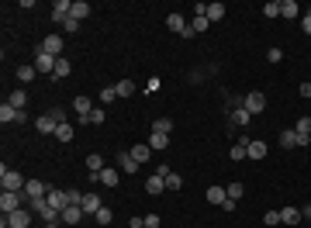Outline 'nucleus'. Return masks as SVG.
Wrapping results in <instances>:
<instances>
[{"mask_svg": "<svg viewBox=\"0 0 311 228\" xmlns=\"http://www.w3.org/2000/svg\"><path fill=\"white\" fill-rule=\"evenodd\" d=\"M21 201H24L21 190H3L0 194V211L3 215H14V211H21Z\"/></svg>", "mask_w": 311, "mask_h": 228, "instance_id": "obj_1", "label": "nucleus"}, {"mask_svg": "<svg viewBox=\"0 0 311 228\" xmlns=\"http://www.w3.org/2000/svg\"><path fill=\"white\" fill-rule=\"evenodd\" d=\"M242 107H245L249 114H259V111H266V93H259V90L245 93V97H242Z\"/></svg>", "mask_w": 311, "mask_h": 228, "instance_id": "obj_2", "label": "nucleus"}, {"mask_svg": "<svg viewBox=\"0 0 311 228\" xmlns=\"http://www.w3.org/2000/svg\"><path fill=\"white\" fill-rule=\"evenodd\" d=\"M0 183H3V190H24V183H28V180H24L21 173H14V169H7V166H3V169H0Z\"/></svg>", "mask_w": 311, "mask_h": 228, "instance_id": "obj_3", "label": "nucleus"}, {"mask_svg": "<svg viewBox=\"0 0 311 228\" xmlns=\"http://www.w3.org/2000/svg\"><path fill=\"white\" fill-rule=\"evenodd\" d=\"M249 118H252V114H249L245 107H235L232 114H229V135H235L242 125H249Z\"/></svg>", "mask_w": 311, "mask_h": 228, "instance_id": "obj_4", "label": "nucleus"}, {"mask_svg": "<svg viewBox=\"0 0 311 228\" xmlns=\"http://www.w3.org/2000/svg\"><path fill=\"white\" fill-rule=\"evenodd\" d=\"M56 63H59L56 56H49V52L38 49V56H35V70H38V73H56Z\"/></svg>", "mask_w": 311, "mask_h": 228, "instance_id": "obj_5", "label": "nucleus"}, {"mask_svg": "<svg viewBox=\"0 0 311 228\" xmlns=\"http://www.w3.org/2000/svg\"><path fill=\"white\" fill-rule=\"evenodd\" d=\"M21 194H24V197H31V201H42V197H45V194H49V187H45V183H42V180H28V183H24V190H21Z\"/></svg>", "mask_w": 311, "mask_h": 228, "instance_id": "obj_6", "label": "nucleus"}, {"mask_svg": "<svg viewBox=\"0 0 311 228\" xmlns=\"http://www.w3.org/2000/svg\"><path fill=\"white\" fill-rule=\"evenodd\" d=\"M42 52H49V56L63 59V35H49V38L42 42Z\"/></svg>", "mask_w": 311, "mask_h": 228, "instance_id": "obj_7", "label": "nucleus"}, {"mask_svg": "<svg viewBox=\"0 0 311 228\" xmlns=\"http://www.w3.org/2000/svg\"><path fill=\"white\" fill-rule=\"evenodd\" d=\"M3 218H7V225H10V228H28V225H31V215H28L24 208L14 211V215H3Z\"/></svg>", "mask_w": 311, "mask_h": 228, "instance_id": "obj_8", "label": "nucleus"}, {"mask_svg": "<svg viewBox=\"0 0 311 228\" xmlns=\"http://www.w3.org/2000/svg\"><path fill=\"white\" fill-rule=\"evenodd\" d=\"M70 10H73V3H70V0H56V3H52V21H59V24H63V21L70 17Z\"/></svg>", "mask_w": 311, "mask_h": 228, "instance_id": "obj_9", "label": "nucleus"}, {"mask_svg": "<svg viewBox=\"0 0 311 228\" xmlns=\"http://www.w3.org/2000/svg\"><path fill=\"white\" fill-rule=\"evenodd\" d=\"M35 128H38L42 135H56V128H59V121H56L52 114H42V118L35 121Z\"/></svg>", "mask_w": 311, "mask_h": 228, "instance_id": "obj_10", "label": "nucleus"}, {"mask_svg": "<svg viewBox=\"0 0 311 228\" xmlns=\"http://www.w3.org/2000/svg\"><path fill=\"white\" fill-rule=\"evenodd\" d=\"M79 208H83V215H97V211H100L104 204H100V197H97V194H83Z\"/></svg>", "mask_w": 311, "mask_h": 228, "instance_id": "obj_11", "label": "nucleus"}, {"mask_svg": "<svg viewBox=\"0 0 311 228\" xmlns=\"http://www.w3.org/2000/svg\"><path fill=\"white\" fill-rule=\"evenodd\" d=\"M45 201H49L52 208H59V211H63V208L70 204V201H66V190H56V187H49V194H45Z\"/></svg>", "mask_w": 311, "mask_h": 228, "instance_id": "obj_12", "label": "nucleus"}, {"mask_svg": "<svg viewBox=\"0 0 311 228\" xmlns=\"http://www.w3.org/2000/svg\"><path fill=\"white\" fill-rule=\"evenodd\" d=\"M263 155H266V142H259V139L252 142V139H249V146H245V159H263Z\"/></svg>", "mask_w": 311, "mask_h": 228, "instance_id": "obj_13", "label": "nucleus"}, {"mask_svg": "<svg viewBox=\"0 0 311 228\" xmlns=\"http://www.w3.org/2000/svg\"><path fill=\"white\" fill-rule=\"evenodd\" d=\"M73 111L79 114V121H83V118L93 111V107H90V97H83V93H79V97H73Z\"/></svg>", "mask_w": 311, "mask_h": 228, "instance_id": "obj_14", "label": "nucleus"}, {"mask_svg": "<svg viewBox=\"0 0 311 228\" xmlns=\"http://www.w3.org/2000/svg\"><path fill=\"white\" fill-rule=\"evenodd\" d=\"M79 218H83V208H79V204H70V208H63V222H66V225H77Z\"/></svg>", "mask_w": 311, "mask_h": 228, "instance_id": "obj_15", "label": "nucleus"}, {"mask_svg": "<svg viewBox=\"0 0 311 228\" xmlns=\"http://www.w3.org/2000/svg\"><path fill=\"white\" fill-rule=\"evenodd\" d=\"M146 190H149V194H162V190H166V180H162L159 173L146 176Z\"/></svg>", "mask_w": 311, "mask_h": 228, "instance_id": "obj_16", "label": "nucleus"}, {"mask_svg": "<svg viewBox=\"0 0 311 228\" xmlns=\"http://www.w3.org/2000/svg\"><path fill=\"white\" fill-rule=\"evenodd\" d=\"M208 201H211V204H218V208H222V204H225V201H229V190H225V187H208Z\"/></svg>", "mask_w": 311, "mask_h": 228, "instance_id": "obj_17", "label": "nucleus"}, {"mask_svg": "<svg viewBox=\"0 0 311 228\" xmlns=\"http://www.w3.org/2000/svg\"><path fill=\"white\" fill-rule=\"evenodd\" d=\"M301 218H305L301 208H284V211H280V222H284V225H298Z\"/></svg>", "mask_w": 311, "mask_h": 228, "instance_id": "obj_18", "label": "nucleus"}, {"mask_svg": "<svg viewBox=\"0 0 311 228\" xmlns=\"http://www.w3.org/2000/svg\"><path fill=\"white\" fill-rule=\"evenodd\" d=\"M204 17H208V21H222V17H225V3H208V7H204Z\"/></svg>", "mask_w": 311, "mask_h": 228, "instance_id": "obj_19", "label": "nucleus"}, {"mask_svg": "<svg viewBox=\"0 0 311 228\" xmlns=\"http://www.w3.org/2000/svg\"><path fill=\"white\" fill-rule=\"evenodd\" d=\"M166 28L176 31V35H183V31H187V21H183L180 14H169V17H166Z\"/></svg>", "mask_w": 311, "mask_h": 228, "instance_id": "obj_20", "label": "nucleus"}, {"mask_svg": "<svg viewBox=\"0 0 311 228\" xmlns=\"http://www.w3.org/2000/svg\"><path fill=\"white\" fill-rule=\"evenodd\" d=\"M118 166H121L125 173H135V169H139V162L132 159V152H118Z\"/></svg>", "mask_w": 311, "mask_h": 228, "instance_id": "obj_21", "label": "nucleus"}, {"mask_svg": "<svg viewBox=\"0 0 311 228\" xmlns=\"http://www.w3.org/2000/svg\"><path fill=\"white\" fill-rule=\"evenodd\" d=\"M132 159H135V162H139V166H142V162H146V159H149V155H153V146H132Z\"/></svg>", "mask_w": 311, "mask_h": 228, "instance_id": "obj_22", "label": "nucleus"}, {"mask_svg": "<svg viewBox=\"0 0 311 228\" xmlns=\"http://www.w3.org/2000/svg\"><path fill=\"white\" fill-rule=\"evenodd\" d=\"M73 135H77V132H73V125H70V121H63V125L56 128V139H59V142H73Z\"/></svg>", "mask_w": 311, "mask_h": 228, "instance_id": "obj_23", "label": "nucleus"}, {"mask_svg": "<svg viewBox=\"0 0 311 228\" xmlns=\"http://www.w3.org/2000/svg\"><path fill=\"white\" fill-rule=\"evenodd\" d=\"M280 146H284V149H294V146H298V132H294V128H284V132H280Z\"/></svg>", "mask_w": 311, "mask_h": 228, "instance_id": "obj_24", "label": "nucleus"}, {"mask_svg": "<svg viewBox=\"0 0 311 228\" xmlns=\"http://www.w3.org/2000/svg\"><path fill=\"white\" fill-rule=\"evenodd\" d=\"M70 14H73L77 21H83V17L90 14V3H86V0H73V10H70Z\"/></svg>", "mask_w": 311, "mask_h": 228, "instance_id": "obj_25", "label": "nucleus"}, {"mask_svg": "<svg viewBox=\"0 0 311 228\" xmlns=\"http://www.w3.org/2000/svg\"><path fill=\"white\" fill-rule=\"evenodd\" d=\"M280 14H284V17H298V14H301V7H298L294 0H280Z\"/></svg>", "mask_w": 311, "mask_h": 228, "instance_id": "obj_26", "label": "nucleus"}, {"mask_svg": "<svg viewBox=\"0 0 311 228\" xmlns=\"http://www.w3.org/2000/svg\"><path fill=\"white\" fill-rule=\"evenodd\" d=\"M24 100H28V93H24V90H14V93H10V100H7V104H10V107H14V111H24Z\"/></svg>", "mask_w": 311, "mask_h": 228, "instance_id": "obj_27", "label": "nucleus"}, {"mask_svg": "<svg viewBox=\"0 0 311 228\" xmlns=\"http://www.w3.org/2000/svg\"><path fill=\"white\" fill-rule=\"evenodd\" d=\"M17 118H21V111H14L10 104H0V121H3V125H7V121H17Z\"/></svg>", "mask_w": 311, "mask_h": 228, "instance_id": "obj_28", "label": "nucleus"}, {"mask_svg": "<svg viewBox=\"0 0 311 228\" xmlns=\"http://www.w3.org/2000/svg\"><path fill=\"white\" fill-rule=\"evenodd\" d=\"M100 169H104V159H100L97 152H90V155H86V173H100Z\"/></svg>", "mask_w": 311, "mask_h": 228, "instance_id": "obj_29", "label": "nucleus"}, {"mask_svg": "<svg viewBox=\"0 0 311 228\" xmlns=\"http://www.w3.org/2000/svg\"><path fill=\"white\" fill-rule=\"evenodd\" d=\"M245 146H249V139H242V142H235V146H229V155H232L235 162H238V159H245Z\"/></svg>", "mask_w": 311, "mask_h": 228, "instance_id": "obj_30", "label": "nucleus"}, {"mask_svg": "<svg viewBox=\"0 0 311 228\" xmlns=\"http://www.w3.org/2000/svg\"><path fill=\"white\" fill-rule=\"evenodd\" d=\"M153 132H159V135H169V132H173V118H156Z\"/></svg>", "mask_w": 311, "mask_h": 228, "instance_id": "obj_31", "label": "nucleus"}, {"mask_svg": "<svg viewBox=\"0 0 311 228\" xmlns=\"http://www.w3.org/2000/svg\"><path fill=\"white\" fill-rule=\"evenodd\" d=\"M114 86H118V97H132V93H135V83H132V79H118Z\"/></svg>", "mask_w": 311, "mask_h": 228, "instance_id": "obj_32", "label": "nucleus"}, {"mask_svg": "<svg viewBox=\"0 0 311 228\" xmlns=\"http://www.w3.org/2000/svg\"><path fill=\"white\" fill-rule=\"evenodd\" d=\"M100 183L104 187H118V169H100Z\"/></svg>", "mask_w": 311, "mask_h": 228, "instance_id": "obj_33", "label": "nucleus"}, {"mask_svg": "<svg viewBox=\"0 0 311 228\" xmlns=\"http://www.w3.org/2000/svg\"><path fill=\"white\" fill-rule=\"evenodd\" d=\"M104 118H107V114H104V107H93V111H90V114H86L83 121H86V125H100Z\"/></svg>", "mask_w": 311, "mask_h": 228, "instance_id": "obj_34", "label": "nucleus"}, {"mask_svg": "<svg viewBox=\"0 0 311 228\" xmlns=\"http://www.w3.org/2000/svg\"><path fill=\"white\" fill-rule=\"evenodd\" d=\"M162 180H166V190H180V187H183V180H180V176H176L173 169H169V173H166Z\"/></svg>", "mask_w": 311, "mask_h": 228, "instance_id": "obj_35", "label": "nucleus"}, {"mask_svg": "<svg viewBox=\"0 0 311 228\" xmlns=\"http://www.w3.org/2000/svg\"><path fill=\"white\" fill-rule=\"evenodd\" d=\"M35 73H38L35 66H17V79H21V83H28V79H35Z\"/></svg>", "mask_w": 311, "mask_h": 228, "instance_id": "obj_36", "label": "nucleus"}, {"mask_svg": "<svg viewBox=\"0 0 311 228\" xmlns=\"http://www.w3.org/2000/svg\"><path fill=\"white\" fill-rule=\"evenodd\" d=\"M149 146H153V149H166V146H169V135H159V132H153Z\"/></svg>", "mask_w": 311, "mask_h": 228, "instance_id": "obj_37", "label": "nucleus"}, {"mask_svg": "<svg viewBox=\"0 0 311 228\" xmlns=\"http://www.w3.org/2000/svg\"><path fill=\"white\" fill-rule=\"evenodd\" d=\"M263 14H266V17H280V0H270V3H263Z\"/></svg>", "mask_w": 311, "mask_h": 228, "instance_id": "obj_38", "label": "nucleus"}, {"mask_svg": "<svg viewBox=\"0 0 311 228\" xmlns=\"http://www.w3.org/2000/svg\"><path fill=\"white\" fill-rule=\"evenodd\" d=\"M294 132H298V135H311V118H298Z\"/></svg>", "mask_w": 311, "mask_h": 228, "instance_id": "obj_39", "label": "nucleus"}, {"mask_svg": "<svg viewBox=\"0 0 311 228\" xmlns=\"http://www.w3.org/2000/svg\"><path fill=\"white\" fill-rule=\"evenodd\" d=\"M208 24H211V21H208V17H204V14H197V17H194V21H190V28H194V35H197V31H204V28H208Z\"/></svg>", "mask_w": 311, "mask_h": 228, "instance_id": "obj_40", "label": "nucleus"}, {"mask_svg": "<svg viewBox=\"0 0 311 228\" xmlns=\"http://www.w3.org/2000/svg\"><path fill=\"white\" fill-rule=\"evenodd\" d=\"M114 97H118V86H104V90H100V100H104V104H111Z\"/></svg>", "mask_w": 311, "mask_h": 228, "instance_id": "obj_41", "label": "nucleus"}, {"mask_svg": "<svg viewBox=\"0 0 311 228\" xmlns=\"http://www.w3.org/2000/svg\"><path fill=\"white\" fill-rule=\"evenodd\" d=\"M93 218H97V225H111V208H100Z\"/></svg>", "mask_w": 311, "mask_h": 228, "instance_id": "obj_42", "label": "nucleus"}, {"mask_svg": "<svg viewBox=\"0 0 311 228\" xmlns=\"http://www.w3.org/2000/svg\"><path fill=\"white\" fill-rule=\"evenodd\" d=\"M52 76H59V79H63V76H70V63H66V59H59V63H56V73Z\"/></svg>", "mask_w": 311, "mask_h": 228, "instance_id": "obj_43", "label": "nucleus"}, {"mask_svg": "<svg viewBox=\"0 0 311 228\" xmlns=\"http://www.w3.org/2000/svg\"><path fill=\"white\" fill-rule=\"evenodd\" d=\"M242 190H245L242 183H229V201H238V197H242Z\"/></svg>", "mask_w": 311, "mask_h": 228, "instance_id": "obj_44", "label": "nucleus"}, {"mask_svg": "<svg viewBox=\"0 0 311 228\" xmlns=\"http://www.w3.org/2000/svg\"><path fill=\"white\" fill-rule=\"evenodd\" d=\"M263 222H266V225H280V211H266Z\"/></svg>", "mask_w": 311, "mask_h": 228, "instance_id": "obj_45", "label": "nucleus"}, {"mask_svg": "<svg viewBox=\"0 0 311 228\" xmlns=\"http://www.w3.org/2000/svg\"><path fill=\"white\" fill-rule=\"evenodd\" d=\"M66 201H70V204H79L83 194H79V190H66ZM70 204H66V208H70Z\"/></svg>", "mask_w": 311, "mask_h": 228, "instance_id": "obj_46", "label": "nucleus"}, {"mask_svg": "<svg viewBox=\"0 0 311 228\" xmlns=\"http://www.w3.org/2000/svg\"><path fill=\"white\" fill-rule=\"evenodd\" d=\"M63 28H66V31H77V28H79V21H77V17H73V14H70V17L63 21Z\"/></svg>", "mask_w": 311, "mask_h": 228, "instance_id": "obj_47", "label": "nucleus"}, {"mask_svg": "<svg viewBox=\"0 0 311 228\" xmlns=\"http://www.w3.org/2000/svg\"><path fill=\"white\" fill-rule=\"evenodd\" d=\"M266 59H270V63H280V59H284V52H280V49H270V52H266Z\"/></svg>", "mask_w": 311, "mask_h": 228, "instance_id": "obj_48", "label": "nucleus"}, {"mask_svg": "<svg viewBox=\"0 0 311 228\" xmlns=\"http://www.w3.org/2000/svg\"><path fill=\"white\" fill-rule=\"evenodd\" d=\"M146 228H159V215H146Z\"/></svg>", "mask_w": 311, "mask_h": 228, "instance_id": "obj_49", "label": "nucleus"}, {"mask_svg": "<svg viewBox=\"0 0 311 228\" xmlns=\"http://www.w3.org/2000/svg\"><path fill=\"white\" fill-rule=\"evenodd\" d=\"M301 28H305V35H311V14H305V17H301Z\"/></svg>", "mask_w": 311, "mask_h": 228, "instance_id": "obj_50", "label": "nucleus"}, {"mask_svg": "<svg viewBox=\"0 0 311 228\" xmlns=\"http://www.w3.org/2000/svg\"><path fill=\"white\" fill-rule=\"evenodd\" d=\"M298 93H301V97H311V83H301V86H298Z\"/></svg>", "mask_w": 311, "mask_h": 228, "instance_id": "obj_51", "label": "nucleus"}, {"mask_svg": "<svg viewBox=\"0 0 311 228\" xmlns=\"http://www.w3.org/2000/svg\"><path fill=\"white\" fill-rule=\"evenodd\" d=\"M45 228H59V222H52V225H45Z\"/></svg>", "mask_w": 311, "mask_h": 228, "instance_id": "obj_52", "label": "nucleus"}, {"mask_svg": "<svg viewBox=\"0 0 311 228\" xmlns=\"http://www.w3.org/2000/svg\"><path fill=\"white\" fill-rule=\"evenodd\" d=\"M308 14H311V7H308Z\"/></svg>", "mask_w": 311, "mask_h": 228, "instance_id": "obj_53", "label": "nucleus"}, {"mask_svg": "<svg viewBox=\"0 0 311 228\" xmlns=\"http://www.w3.org/2000/svg\"><path fill=\"white\" fill-rule=\"evenodd\" d=\"M308 222H311V218H308Z\"/></svg>", "mask_w": 311, "mask_h": 228, "instance_id": "obj_54", "label": "nucleus"}]
</instances>
